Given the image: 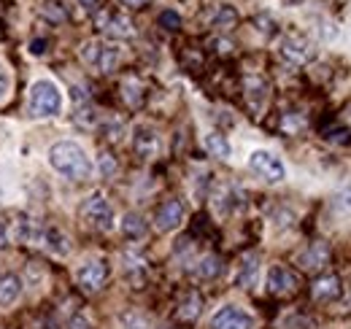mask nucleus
Masks as SVG:
<instances>
[{
    "instance_id": "f257e3e1",
    "label": "nucleus",
    "mask_w": 351,
    "mask_h": 329,
    "mask_svg": "<svg viewBox=\"0 0 351 329\" xmlns=\"http://www.w3.org/2000/svg\"><path fill=\"white\" fill-rule=\"evenodd\" d=\"M46 160H49V167L54 173H60L68 181H87V178H92V170H95L87 151L73 141H60V143L49 146Z\"/></svg>"
},
{
    "instance_id": "f03ea898",
    "label": "nucleus",
    "mask_w": 351,
    "mask_h": 329,
    "mask_svg": "<svg viewBox=\"0 0 351 329\" xmlns=\"http://www.w3.org/2000/svg\"><path fill=\"white\" fill-rule=\"evenodd\" d=\"M62 111V92L49 79H38L30 84L27 92V114L30 119H49Z\"/></svg>"
},
{
    "instance_id": "7ed1b4c3",
    "label": "nucleus",
    "mask_w": 351,
    "mask_h": 329,
    "mask_svg": "<svg viewBox=\"0 0 351 329\" xmlns=\"http://www.w3.org/2000/svg\"><path fill=\"white\" fill-rule=\"evenodd\" d=\"M82 219L87 221L92 230H100V232H108L114 230V208L106 200V195L95 192L89 195L82 206Z\"/></svg>"
},
{
    "instance_id": "20e7f679",
    "label": "nucleus",
    "mask_w": 351,
    "mask_h": 329,
    "mask_svg": "<svg viewBox=\"0 0 351 329\" xmlns=\"http://www.w3.org/2000/svg\"><path fill=\"white\" fill-rule=\"evenodd\" d=\"M82 60L97 73H111L119 65V49L103 41H87L82 46Z\"/></svg>"
},
{
    "instance_id": "39448f33",
    "label": "nucleus",
    "mask_w": 351,
    "mask_h": 329,
    "mask_svg": "<svg viewBox=\"0 0 351 329\" xmlns=\"http://www.w3.org/2000/svg\"><path fill=\"white\" fill-rule=\"evenodd\" d=\"M249 170H252L254 175H260L263 181H267V184H281V181L287 178L284 162H281L273 151H265V149L252 151V157H249Z\"/></svg>"
},
{
    "instance_id": "423d86ee",
    "label": "nucleus",
    "mask_w": 351,
    "mask_h": 329,
    "mask_svg": "<svg viewBox=\"0 0 351 329\" xmlns=\"http://www.w3.org/2000/svg\"><path fill=\"white\" fill-rule=\"evenodd\" d=\"M97 27L103 36L108 38H117V41H125V38H132L135 36V27H132L130 16L119 8H106L97 14Z\"/></svg>"
},
{
    "instance_id": "0eeeda50",
    "label": "nucleus",
    "mask_w": 351,
    "mask_h": 329,
    "mask_svg": "<svg viewBox=\"0 0 351 329\" xmlns=\"http://www.w3.org/2000/svg\"><path fill=\"white\" fill-rule=\"evenodd\" d=\"M278 54H281V60H284L287 65L300 68V65H308V62L316 57V49H313V43L308 41L306 36L295 33V36H287V38L281 41Z\"/></svg>"
},
{
    "instance_id": "6e6552de",
    "label": "nucleus",
    "mask_w": 351,
    "mask_h": 329,
    "mask_svg": "<svg viewBox=\"0 0 351 329\" xmlns=\"http://www.w3.org/2000/svg\"><path fill=\"white\" fill-rule=\"evenodd\" d=\"M211 329H254V319L235 305H224L211 316Z\"/></svg>"
},
{
    "instance_id": "1a4fd4ad",
    "label": "nucleus",
    "mask_w": 351,
    "mask_h": 329,
    "mask_svg": "<svg viewBox=\"0 0 351 329\" xmlns=\"http://www.w3.org/2000/svg\"><path fill=\"white\" fill-rule=\"evenodd\" d=\"M108 278V265L103 259H89L76 270V281L84 291H97Z\"/></svg>"
},
{
    "instance_id": "9d476101",
    "label": "nucleus",
    "mask_w": 351,
    "mask_h": 329,
    "mask_svg": "<svg viewBox=\"0 0 351 329\" xmlns=\"http://www.w3.org/2000/svg\"><path fill=\"white\" fill-rule=\"evenodd\" d=\"M267 291L276 294V297H289L298 291V276L284 267V265H273L267 270Z\"/></svg>"
},
{
    "instance_id": "9b49d317",
    "label": "nucleus",
    "mask_w": 351,
    "mask_h": 329,
    "mask_svg": "<svg viewBox=\"0 0 351 329\" xmlns=\"http://www.w3.org/2000/svg\"><path fill=\"white\" fill-rule=\"evenodd\" d=\"M184 224V206L178 200H165L154 213V227L160 232H173Z\"/></svg>"
},
{
    "instance_id": "f8f14e48",
    "label": "nucleus",
    "mask_w": 351,
    "mask_h": 329,
    "mask_svg": "<svg viewBox=\"0 0 351 329\" xmlns=\"http://www.w3.org/2000/svg\"><path fill=\"white\" fill-rule=\"evenodd\" d=\"M132 149H135V154H138L141 160H154L157 151H160V138H157V132H154L152 127H146V124H138L135 132H132Z\"/></svg>"
},
{
    "instance_id": "ddd939ff",
    "label": "nucleus",
    "mask_w": 351,
    "mask_h": 329,
    "mask_svg": "<svg viewBox=\"0 0 351 329\" xmlns=\"http://www.w3.org/2000/svg\"><path fill=\"white\" fill-rule=\"evenodd\" d=\"M341 294H343V287H341V278H338V276H322V278H316L313 287H311V297H313L316 302H322V305L335 302Z\"/></svg>"
},
{
    "instance_id": "4468645a",
    "label": "nucleus",
    "mask_w": 351,
    "mask_h": 329,
    "mask_svg": "<svg viewBox=\"0 0 351 329\" xmlns=\"http://www.w3.org/2000/svg\"><path fill=\"white\" fill-rule=\"evenodd\" d=\"M330 262V246L322 241V243H311L306 251H300L298 256V265H303L306 270H319Z\"/></svg>"
},
{
    "instance_id": "2eb2a0df",
    "label": "nucleus",
    "mask_w": 351,
    "mask_h": 329,
    "mask_svg": "<svg viewBox=\"0 0 351 329\" xmlns=\"http://www.w3.org/2000/svg\"><path fill=\"white\" fill-rule=\"evenodd\" d=\"M246 100L254 111H263L265 103H267V95H270V86L263 76H246Z\"/></svg>"
},
{
    "instance_id": "dca6fc26",
    "label": "nucleus",
    "mask_w": 351,
    "mask_h": 329,
    "mask_svg": "<svg viewBox=\"0 0 351 329\" xmlns=\"http://www.w3.org/2000/svg\"><path fill=\"white\" fill-rule=\"evenodd\" d=\"M257 273H260V256L257 254H246L238 265V273H235V284L241 289H252L257 284Z\"/></svg>"
},
{
    "instance_id": "f3484780",
    "label": "nucleus",
    "mask_w": 351,
    "mask_h": 329,
    "mask_svg": "<svg viewBox=\"0 0 351 329\" xmlns=\"http://www.w3.org/2000/svg\"><path fill=\"white\" fill-rule=\"evenodd\" d=\"M14 238L16 241H22V243H41V238H44V227L36 221V219H27V216H22L16 224H14Z\"/></svg>"
},
{
    "instance_id": "a211bd4d",
    "label": "nucleus",
    "mask_w": 351,
    "mask_h": 329,
    "mask_svg": "<svg viewBox=\"0 0 351 329\" xmlns=\"http://www.w3.org/2000/svg\"><path fill=\"white\" fill-rule=\"evenodd\" d=\"M41 243L49 248V254L54 256H68L71 254V243H68V235L60 230V227H46Z\"/></svg>"
},
{
    "instance_id": "6ab92c4d",
    "label": "nucleus",
    "mask_w": 351,
    "mask_h": 329,
    "mask_svg": "<svg viewBox=\"0 0 351 329\" xmlns=\"http://www.w3.org/2000/svg\"><path fill=\"white\" fill-rule=\"evenodd\" d=\"M19 294H22V281L16 276H11V273L0 276V305L3 308L14 305L19 300Z\"/></svg>"
},
{
    "instance_id": "aec40b11",
    "label": "nucleus",
    "mask_w": 351,
    "mask_h": 329,
    "mask_svg": "<svg viewBox=\"0 0 351 329\" xmlns=\"http://www.w3.org/2000/svg\"><path fill=\"white\" fill-rule=\"evenodd\" d=\"M200 310H203V297H200L197 291H189V294L181 300L176 316H178L181 321H195V319L200 316Z\"/></svg>"
},
{
    "instance_id": "412c9836",
    "label": "nucleus",
    "mask_w": 351,
    "mask_h": 329,
    "mask_svg": "<svg viewBox=\"0 0 351 329\" xmlns=\"http://www.w3.org/2000/svg\"><path fill=\"white\" fill-rule=\"evenodd\" d=\"M203 143H206V151H208L211 157H217V160H230V154H232L230 141H227L221 132H208Z\"/></svg>"
},
{
    "instance_id": "4be33fe9",
    "label": "nucleus",
    "mask_w": 351,
    "mask_h": 329,
    "mask_svg": "<svg viewBox=\"0 0 351 329\" xmlns=\"http://www.w3.org/2000/svg\"><path fill=\"white\" fill-rule=\"evenodd\" d=\"M219 273H221V259L214 256V254L203 256V259L195 265V276H197L200 281H214V278H219Z\"/></svg>"
},
{
    "instance_id": "5701e85b",
    "label": "nucleus",
    "mask_w": 351,
    "mask_h": 329,
    "mask_svg": "<svg viewBox=\"0 0 351 329\" xmlns=\"http://www.w3.org/2000/svg\"><path fill=\"white\" fill-rule=\"evenodd\" d=\"M122 235L130 238V241H138V238L146 235V221H143L141 213H128V216L122 219Z\"/></svg>"
},
{
    "instance_id": "b1692460",
    "label": "nucleus",
    "mask_w": 351,
    "mask_h": 329,
    "mask_svg": "<svg viewBox=\"0 0 351 329\" xmlns=\"http://www.w3.org/2000/svg\"><path fill=\"white\" fill-rule=\"evenodd\" d=\"M73 103H76V114H73V119L82 124V127H92V124H95V111H92V106L84 100L82 89H73Z\"/></svg>"
},
{
    "instance_id": "393cba45",
    "label": "nucleus",
    "mask_w": 351,
    "mask_h": 329,
    "mask_svg": "<svg viewBox=\"0 0 351 329\" xmlns=\"http://www.w3.org/2000/svg\"><path fill=\"white\" fill-rule=\"evenodd\" d=\"M235 25H238V14H235V8L221 5L219 14L214 16V27H219V30H232Z\"/></svg>"
},
{
    "instance_id": "a878e982",
    "label": "nucleus",
    "mask_w": 351,
    "mask_h": 329,
    "mask_svg": "<svg viewBox=\"0 0 351 329\" xmlns=\"http://www.w3.org/2000/svg\"><path fill=\"white\" fill-rule=\"evenodd\" d=\"M125 262H128V265H125V270L130 273L132 281L138 284V281L143 278V273H146V262H143L138 254H125Z\"/></svg>"
},
{
    "instance_id": "bb28decb",
    "label": "nucleus",
    "mask_w": 351,
    "mask_h": 329,
    "mask_svg": "<svg viewBox=\"0 0 351 329\" xmlns=\"http://www.w3.org/2000/svg\"><path fill=\"white\" fill-rule=\"evenodd\" d=\"M44 14H46V19H49V22H54V25H62V22L68 19V14H65L62 3H57V0H46Z\"/></svg>"
},
{
    "instance_id": "cd10ccee",
    "label": "nucleus",
    "mask_w": 351,
    "mask_h": 329,
    "mask_svg": "<svg viewBox=\"0 0 351 329\" xmlns=\"http://www.w3.org/2000/svg\"><path fill=\"white\" fill-rule=\"evenodd\" d=\"M332 208H335V213H351V184H346L335 197H332Z\"/></svg>"
},
{
    "instance_id": "c85d7f7f",
    "label": "nucleus",
    "mask_w": 351,
    "mask_h": 329,
    "mask_svg": "<svg viewBox=\"0 0 351 329\" xmlns=\"http://www.w3.org/2000/svg\"><path fill=\"white\" fill-rule=\"evenodd\" d=\"M125 100L130 103L132 108H138V106H141V100H143L141 82H135V79H128V82H125Z\"/></svg>"
},
{
    "instance_id": "c756f323",
    "label": "nucleus",
    "mask_w": 351,
    "mask_h": 329,
    "mask_svg": "<svg viewBox=\"0 0 351 329\" xmlns=\"http://www.w3.org/2000/svg\"><path fill=\"white\" fill-rule=\"evenodd\" d=\"M119 329H149V327H146V321L138 313H125L122 321H119Z\"/></svg>"
},
{
    "instance_id": "7c9ffc66",
    "label": "nucleus",
    "mask_w": 351,
    "mask_h": 329,
    "mask_svg": "<svg viewBox=\"0 0 351 329\" xmlns=\"http://www.w3.org/2000/svg\"><path fill=\"white\" fill-rule=\"evenodd\" d=\"M160 25H162L165 30H178V27H181V16H178L176 11H162V14H160Z\"/></svg>"
},
{
    "instance_id": "2f4dec72",
    "label": "nucleus",
    "mask_w": 351,
    "mask_h": 329,
    "mask_svg": "<svg viewBox=\"0 0 351 329\" xmlns=\"http://www.w3.org/2000/svg\"><path fill=\"white\" fill-rule=\"evenodd\" d=\"M303 117H284V122H281V127L287 130V132H298L300 127H303Z\"/></svg>"
},
{
    "instance_id": "473e14b6",
    "label": "nucleus",
    "mask_w": 351,
    "mask_h": 329,
    "mask_svg": "<svg viewBox=\"0 0 351 329\" xmlns=\"http://www.w3.org/2000/svg\"><path fill=\"white\" fill-rule=\"evenodd\" d=\"M100 170H103L108 178L117 173V162H114V157H111V154H103V157H100Z\"/></svg>"
},
{
    "instance_id": "72a5a7b5",
    "label": "nucleus",
    "mask_w": 351,
    "mask_h": 329,
    "mask_svg": "<svg viewBox=\"0 0 351 329\" xmlns=\"http://www.w3.org/2000/svg\"><path fill=\"white\" fill-rule=\"evenodd\" d=\"M8 84H11V76H8V68L0 62V100L5 97V92H8Z\"/></svg>"
},
{
    "instance_id": "f704fd0d",
    "label": "nucleus",
    "mask_w": 351,
    "mask_h": 329,
    "mask_svg": "<svg viewBox=\"0 0 351 329\" xmlns=\"http://www.w3.org/2000/svg\"><path fill=\"white\" fill-rule=\"evenodd\" d=\"M257 25H265L263 27L265 36H273V33H276V22H273V19H267V16H260V19H257Z\"/></svg>"
},
{
    "instance_id": "c9c22d12",
    "label": "nucleus",
    "mask_w": 351,
    "mask_h": 329,
    "mask_svg": "<svg viewBox=\"0 0 351 329\" xmlns=\"http://www.w3.org/2000/svg\"><path fill=\"white\" fill-rule=\"evenodd\" d=\"M68 329H89V321L84 319V316H73L71 324H68Z\"/></svg>"
},
{
    "instance_id": "e433bc0d",
    "label": "nucleus",
    "mask_w": 351,
    "mask_h": 329,
    "mask_svg": "<svg viewBox=\"0 0 351 329\" xmlns=\"http://www.w3.org/2000/svg\"><path fill=\"white\" fill-rule=\"evenodd\" d=\"M44 46H46V41H41V38H38V41L30 43V51H33V54H44Z\"/></svg>"
},
{
    "instance_id": "4c0bfd02",
    "label": "nucleus",
    "mask_w": 351,
    "mask_h": 329,
    "mask_svg": "<svg viewBox=\"0 0 351 329\" xmlns=\"http://www.w3.org/2000/svg\"><path fill=\"white\" fill-rule=\"evenodd\" d=\"M5 243H8V232H5V227L0 224V251L5 248Z\"/></svg>"
},
{
    "instance_id": "58836bf2",
    "label": "nucleus",
    "mask_w": 351,
    "mask_h": 329,
    "mask_svg": "<svg viewBox=\"0 0 351 329\" xmlns=\"http://www.w3.org/2000/svg\"><path fill=\"white\" fill-rule=\"evenodd\" d=\"M79 3H82L84 8H97V3H100V0H79Z\"/></svg>"
},
{
    "instance_id": "ea45409f",
    "label": "nucleus",
    "mask_w": 351,
    "mask_h": 329,
    "mask_svg": "<svg viewBox=\"0 0 351 329\" xmlns=\"http://www.w3.org/2000/svg\"><path fill=\"white\" fill-rule=\"evenodd\" d=\"M122 3H125V5H132V8H138V5H143L146 0H122Z\"/></svg>"
},
{
    "instance_id": "a19ab883",
    "label": "nucleus",
    "mask_w": 351,
    "mask_h": 329,
    "mask_svg": "<svg viewBox=\"0 0 351 329\" xmlns=\"http://www.w3.org/2000/svg\"><path fill=\"white\" fill-rule=\"evenodd\" d=\"M287 3H289V5H295V3H300V0H287Z\"/></svg>"
}]
</instances>
